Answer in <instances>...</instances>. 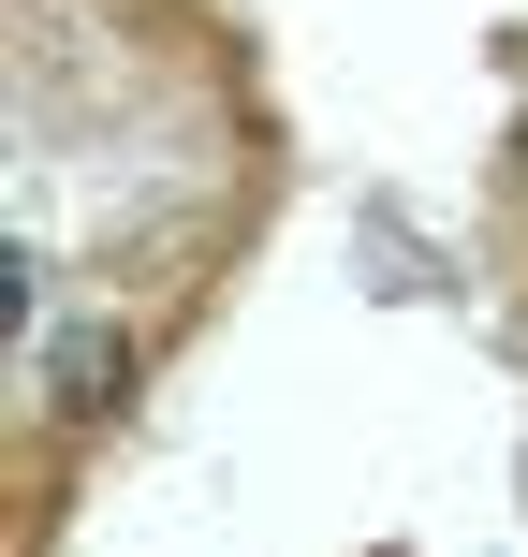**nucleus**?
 Wrapping results in <instances>:
<instances>
[{"mask_svg":"<svg viewBox=\"0 0 528 557\" xmlns=\"http://www.w3.org/2000/svg\"><path fill=\"white\" fill-rule=\"evenodd\" d=\"M514 162H528V133H514Z\"/></svg>","mask_w":528,"mask_h":557,"instance_id":"nucleus-2","label":"nucleus"},{"mask_svg":"<svg viewBox=\"0 0 528 557\" xmlns=\"http://www.w3.org/2000/svg\"><path fill=\"white\" fill-rule=\"evenodd\" d=\"M118 396H133V337H118V323H59V352H45V411H59V425H103Z\"/></svg>","mask_w":528,"mask_h":557,"instance_id":"nucleus-1","label":"nucleus"}]
</instances>
